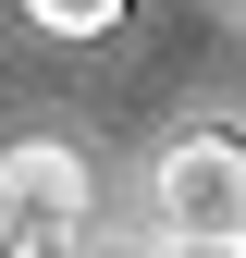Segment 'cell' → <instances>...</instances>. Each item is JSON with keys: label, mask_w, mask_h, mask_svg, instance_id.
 I'll use <instances>...</instances> for the list:
<instances>
[{"label": "cell", "mask_w": 246, "mask_h": 258, "mask_svg": "<svg viewBox=\"0 0 246 258\" xmlns=\"http://www.w3.org/2000/svg\"><path fill=\"white\" fill-rule=\"evenodd\" d=\"M160 258H246V234H160Z\"/></svg>", "instance_id": "4"}, {"label": "cell", "mask_w": 246, "mask_h": 258, "mask_svg": "<svg viewBox=\"0 0 246 258\" xmlns=\"http://www.w3.org/2000/svg\"><path fill=\"white\" fill-rule=\"evenodd\" d=\"M234 13H246V0H234Z\"/></svg>", "instance_id": "5"}, {"label": "cell", "mask_w": 246, "mask_h": 258, "mask_svg": "<svg viewBox=\"0 0 246 258\" xmlns=\"http://www.w3.org/2000/svg\"><path fill=\"white\" fill-rule=\"evenodd\" d=\"M148 221H160V234H246V136L234 123H197V136L160 148Z\"/></svg>", "instance_id": "2"}, {"label": "cell", "mask_w": 246, "mask_h": 258, "mask_svg": "<svg viewBox=\"0 0 246 258\" xmlns=\"http://www.w3.org/2000/svg\"><path fill=\"white\" fill-rule=\"evenodd\" d=\"M0 209H13V234L49 246V258H86V246H99V172H86L61 136H13V148H0Z\"/></svg>", "instance_id": "1"}, {"label": "cell", "mask_w": 246, "mask_h": 258, "mask_svg": "<svg viewBox=\"0 0 246 258\" xmlns=\"http://www.w3.org/2000/svg\"><path fill=\"white\" fill-rule=\"evenodd\" d=\"M25 13H37L49 37H111V25H123V0H25Z\"/></svg>", "instance_id": "3"}]
</instances>
